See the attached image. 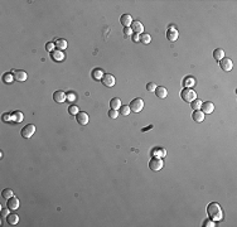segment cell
<instances>
[{"label":"cell","instance_id":"7","mask_svg":"<svg viewBox=\"0 0 237 227\" xmlns=\"http://www.w3.org/2000/svg\"><path fill=\"white\" fill-rule=\"evenodd\" d=\"M220 66H221V68L224 71V72H228L232 70L233 67V64H232V61L230 58H222L220 61Z\"/></svg>","mask_w":237,"mask_h":227},{"label":"cell","instance_id":"20","mask_svg":"<svg viewBox=\"0 0 237 227\" xmlns=\"http://www.w3.org/2000/svg\"><path fill=\"white\" fill-rule=\"evenodd\" d=\"M103 74H105V73H103V71L101 68H96V70L92 71V77H93V80H96V81L102 80Z\"/></svg>","mask_w":237,"mask_h":227},{"label":"cell","instance_id":"19","mask_svg":"<svg viewBox=\"0 0 237 227\" xmlns=\"http://www.w3.org/2000/svg\"><path fill=\"white\" fill-rule=\"evenodd\" d=\"M110 106L112 110H119L121 107V100L119 97H113L111 101H110Z\"/></svg>","mask_w":237,"mask_h":227},{"label":"cell","instance_id":"24","mask_svg":"<svg viewBox=\"0 0 237 227\" xmlns=\"http://www.w3.org/2000/svg\"><path fill=\"white\" fill-rule=\"evenodd\" d=\"M63 53L61 52V51H53L52 52V58L54 59V61H61V59H63Z\"/></svg>","mask_w":237,"mask_h":227},{"label":"cell","instance_id":"11","mask_svg":"<svg viewBox=\"0 0 237 227\" xmlns=\"http://www.w3.org/2000/svg\"><path fill=\"white\" fill-rule=\"evenodd\" d=\"M13 76H14V80L20 81V82H23V81H25V80L28 78L27 72H25V71H20V70L13 71Z\"/></svg>","mask_w":237,"mask_h":227},{"label":"cell","instance_id":"2","mask_svg":"<svg viewBox=\"0 0 237 227\" xmlns=\"http://www.w3.org/2000/svg\"><path fill=\"white\" fill-rule=\"evenodd\" d=\"M181 96H182V99H183L185 102H189V103H191L193 100H196V97H197V93H196V92H194L192 88H188V87H185V88L182 91Z\"/></svg>","mask_w":237,"mask_h":227},{"label":"cell","instance_id":"8","mask_svg":"<svg viewBox=\"0 0 237 227\" xmlns=\"http://www.w3.org/2000/svg\"><path fill=\"white\" fill-rule=\"evenodd\" d=\"M76 119H77V122L80 125H87L88 124V115L83 111H80L77 115H76Z\"/></svg>","mask_w":237,"mask_h":227},{"label":"cell","instance_id":"28","mask_svg":"<svg viewBox=\"0 0 237 227\" xmlns=\"http://www.w3.org/2000/svg\"><path fill=\"white\" fill-rule=\"evenodd\" d=\"M13 191H12V189H4V191H3V193H2V196H3V198H4V200H9V198H12L13 197Z\"/></svg>","mask_w":237,"mask_h":227},{"label":"cell","instance_id":"1","mask_svg":"<svg viewBox=\"0 0 237 227\" xmlns=\"http://www.w3.org/2000/svg\"><path fill=\"white\" fill-rule=\"evenodd\" d=\"M207 213L212 220H216V221L222 220V217H223L222 208L220 207L218 203H216V202H212V203H210L207 206Z\"/></svg>","mask_w":237,"mask_h":227},{"label":"cell","instance_id":"10","mask_svg":"<svg viewBox=\"0 0 237 227\" xmlns=\"http://www.w3.org/2000/svg\"><path fill=\"white\" fill-rule=\"evenodd\" d=\"M201 109H202V112L204 114H212L213 112V110H214V105L211 102V101H207V102H202V106H201Z\"/></svg>","mask_w":237,"mask_h":227},{"label":"cell","instance_id":"40","mask_svg":"<svg viewBox=\"0 0 237 227\" xmlns=\"http://www.w3.org/2000/svg\"><path fill=\"white\" fill-rule=\"evenodd\" d=\"M4 120H5V121H8V120H10V116H9V115H4Z\"/></svg>","mask_w":237,"mask_h":227},{"label":"cell","instance_id":"39","mask_svg":"<svg viewBox=\"0 0 237 227\" xmlns=\"http://www.w3.org/2000/svg\"><path fill=\"white\" fill-rule=\"evenodd\" d=\"M67 99H68V100H71V101H73V100L76 99V96H74L73 93H68V95H67Z\"/></svg>","mask_w":237,"mask_h":227},{"label":"cell","instance_id":"37","mask_svg":"<svg viewBox=\"0 0 237 227\" xmlns=\"http://www.w3.org/2000/svg\"><path fill=\"white\" fill-rule=\"evenodd\" d=\"M203 226H210V227H214L216 225H214V222L213 221H210V220H207V221H204V225Z\"/></svg>","mask_w":237,"mask_h":227},{"label":"cell","instance_id":"35","mask_svg":"<svg viewBox=\"0 0 237 227\" xmlns=\"http://www.w3.org/2000/svg\"><path fill=\"white\" fill-rule=\"evenodd\" d=\"M53 48H54V43H48L45 45V49L49 51V52H53Z\"/></svg>","mask_w":237,"mask_h":227},{"label":"cell","instance_id":"4","mask_svg":"<svg viewBox=\"0 0 237 227\" xmlns=\"http://www.w3.org/2000/svg\"><path fill=\"white\" fill-rule=\"evenodd\" d=\"M144 107V101L141 99H135L132 100L131 103H130V110L134 111V112H140Z\"/></svg>","mask_w":237,"mask_h":227},{"label":"cell","instance_id":"33","mask_svg":"<svg viewBox=\"0 0 237 227\" xmlns=\"http://www.w3.org/2000/svg\"><path fill=\"white\" fill-rule=\"evenodd\" d=\"M4 81H5L6 83H10V82L13 81V77H12V74H9V73H6V74L4 76Z\"/></svg>","mask_w":237,"mask_h":227},{"label":"cell","instance_id":"25","mask_svg":"<svg viewBox=\"0 0 237 227\" xmlns=\"http://www.w3.org/2000/svg\"><path fill=\"white\" fill-rule=\"evenodd\" d=\"M191 106H192V109L196 111V110H201V106H202V101L201 100H193L192 102H191Z\"/></svg>","mask_w":237,"mask_h":227},{"label":"cell","instance_id":"26","mask_svg":"<svg viewBox=\"0 0 237 227\" xmlns=\"http://www.w3.org/2000/svg\"><path fill=\"white\" fill-rule=\"evenodd\" d=\"M130 106H127V105H121V107H120V114L122 116H127L129 114H130Z\"/></svg>","mask_w":237,"mask_h":227},{"label":"cell","instance_id":"9","mask_svg":"<svg viewBox=\"0 0 237 227\" xmlns=\"http://www.w3.org/2000/svg\"><path fill=\"white\" fill-rule=\"evenodd\" d=\"M178 35H179V33L177 32L175 28L174 27H169V29L167 32V38H168V39L170 42H174V41L178 39Z\"/></svg>","mask_w":237,"mask_h":227},{"label":"cell","instance_id":"13","mask_svg":"<svg viewBox=\"0 0 237 227\" xmlns=\"http://www.w3.org/2000/svg\"><path fill=\"white\" fill-rule=\"evenodd\" d=\"M131 31H132V33H135V34H139V33H143L144 32V25L141 24L139 20L138 22H132V24H131Z\"/></svg>","mask_w":237,"mask_h":227},{"label":"cell","instance_id":"5","mask_svg":"<svg viewBox=\"0 0 237 227\" xmlns=\"http://www.w3.org/2000/svg\"><path fill=\"white\" fill-rule=\"evenodd\" d=\"M34 132H35V126L33 124H28L22 129V136L25 139H29Z\"/></svg>","mask_w":237,"mask_h":227},{"label":"cell","instance_id":"31","mask_svg":"<svg viewBox=\"0 0 237 227\" xmlns=\"http://www.w3.org/2000/svg\"><path fill=\"white\" fill-rule=\"evenodd\" d=\"M146 90H148L149 92H155V90H156V85L153 83V82L148 83V85H146Z\"/></svg>","mask_w":237,"mask_h":227},{"label":"cell","instance_id":"14","mask_svg":"<svg viewBox=\"0 0 237 227\" xmlns=\"http://www.w3.org/2000/svg\"><path fill=\"white\" fill-rule=\"evenodd\" d=\"M120 23L124 27H130L132 24V18L130 14H122L120 18Z\"/></svg>","mask_w":237,"mask_h":227},{"label":"cell","instance_id":"21","mask_svg":"<svg viewBox=\"0 0 237 227\" xmlns=\"http://www.w3.org/2000/svg\"><path fill=\"white\" fill-rule=\"evenodd\" d=\"M213 57H214V59L216 61H221L222 58H224V51L223 49H221V48H217V49H214V52H213Z\"/></svg>","mask_w":237,"mask_h":227},{"label":"cell","instance_id":"6","mask_svg":"<svg viewBox=\"0 0 237 227\" xmlns=\"http://www.w3.org/2000/svg\"><path fill=\"white\" fill-rule=\"evenodd\" d=\"M101 81L103 83V86H106V87H112L113 85H115V77H113L112 74H110V73L103 74V77H102Z\"/></svg>","mask_w":237,"mask_h":227},{"label":"cell","instance_id":"23","mask_svg":"<svg viewBox=\"0 0 237 227\" xmlns=\"http://www.w3.org/2000/svg\"><path fill=\"white\" fill-rule=\"evenodd\" d=\"M194 85H196V80H194L193 77H191V76H189V77H187V78L184 80V86H185V87H188V88L193 87Z\"/></svg>","mask_w":237,"mask_h":227},{"label":"cell","instance_id":"36","mask_svg":"<svg viewBox=\"0 0 237 227\" xmlns=\"http://www.w3.org/2000/svg\"><path fill=\"white\" fill-rule=\"evenodd\" d=\"M9 210H10V208H3V210H2V216L3 217H8V214H9Z\"/></svg>","mask_w":237,"mask_h":227},{"label":"cell","instance_id":"12","mask_svg":"<svg viewBox=\"0 0 237 227\" xmlns=\"http://www.w3.org/2000/svg\"><path fill=\"white\" fill-rule=\"evenodd\" d=\"M66 99H67V96H66V93L63 91H56L53 93V100L57 102V103H62L66 101Z\"/></svg>","mask_w":237,"mask_h":227},{"label":"cell","instance_id":"34","mask_svg":"<svg viewBox=\"0 0 237 227\" xmlns=\"http://www.w3.org/2000/svg\"><path fill=\"white\" fill-rule=\"evenodd\" d=\"M124 33H125V35H131V34H132L131 28H130V27H125V28H124Z\"/></svg>","mask_w":237,"mask_h":227},{"label":"cell","instance_id":"29","mask_svg":"<svg viewBox=\"0 0 237 227\" xmlns=\"http://www.w3.org/2000/svg\"><path fill=\"white\" fill-rule=\"evenodd\" d=\"M68 112L71 114V115H77V114L80 112L78 111V106H76V105H71L68 107Z\"/></svg>","mask_w":237,"mask_h":227},{"label":"cell","instance_id":"27","mask_svg":"<svg viewBox=\"0 0 237 227\" xmlns=\"http://www.w3.org/2000/svg\"><path fill=\"white\" fill-rule=\"evenodd\" d=\"M140 41H141V43H144V44H149L150 41H151V37L149 34H146V33H143L140 35Z\"/></svg>","mask_w":237,"mask_h":227},{"label":"cell","instance_id":"18","mask_svg":"<svg viewBox=\"0 0 237 227\" xmlns=\"http://www.w3.org/2000/svg\"><path fill=\"white\" fill-rule=\"evenodd\" d=\"M6 221H8L9 225L14 226V225H18V222H19V217H18V214H15V213H9Z\"/></svg>","mask_w":237,"mask_h":227},{"label":"cell","instance_id":"15","mask_svg":"<svg viewBox=\"0 0 237 227\" xmlns=\"http://www.w3.org/2000/svg\"><path fill=\"white\" fill-rule=\"evenodd\" d=\"M192 117L196 122H202L204 120V114L201 111V110H196L193 114H192Z\"/></svg>","mask_w":237,"mask_h":227},{"label":"cell","instance_id":"22","mask_svg":"<svg viewBox=\"0 0 237 227\" xmlns=\"http://www.w3.org/2000/svg\"><path fill=\"white\" fill-rule=\"evenodd\" d=\"M54 45L58 49H66V48H67V42H66L64 39H57L56 43H54Z\"/></svg>","mask_w":237,"mask_h":227},{"label":"cell","instance_id":"16","mask_svg":"<svg viewBox=\"0 0 237 227\" xmlns=\"http://www.w3.org/2000/svg\"><path fill=\"white\" fill-rule=\"evenodd\" d=\"M8 207L10 208V210H16V208L19 207V200L14 196L12 198H9L8 200Z\"/></svg>","mask_w":237,"mask_h":227},{"label":"cell","instance_id":"32","mask_svg":"<svg viewBox=\"0 0 237 227\" xmlns=\"http://www.w3.org/2000/svg\"><path fill=\"white\" fill-rule=\"evenodd\" d=\"M107 114H109V117H111V119H116V117L119 116V111H117V110H112V109H111Z\"/></svg>","mask_w":237,"mask_h":227},{"label":"cell","instance_id":"3","mask_svg":"<svg viewBox=\"0 0 237 227\" xmlns=\"http://www.w3.org/2000/svg\"><path fill=\"white\" fill-rule=\"evenodd\" d=\"M163 165H164V163H163L162 158H158V157L153 158L149 162V168L153 170V172H158V170H160L163 168Z\"/></svg>","mask_w":237,"mask_h":227},{"label":"cell","instance_id":"30","mask_svg":"<svg viewBox=\"0 0 237 227\" xmlns=\"http://www.w3.org/2000/svg\"><path fill=\"white\" fill-rule=\"evenodd\" d=\"M13 119H14L15 121H18V122H20V121L23 120V115H22V112H20V111L14 112V114H13Z\"/></svg>","mask_w":237,"mask_h":227},{"label":"cell","instance_id":"38","mask_svg":"<svg viewBox=\"0 0 237 227\" xmlns=\"http://www.w3.org/2000/svg\"><path fill=\"white\" fill-rule=\"evenodd\" d=\"M139 39H140L139 34H134V35H132V41H134V42H139Z\"/></svg>","mask_w":237,"mask_h":227},{"label":"cell","instance_id":"17","mask_svg":"<svg viewBox=\"0 0 237 227\" xmlns=\"http://www.w3.org/2000/svg\"><path fill=\"white\" fill-rule=\"evenodd\" d=\"M155 95H156L159 99H165V97L168 96V91H167L165 87L159 86V87H156V90H155Z\"/></svg>","mask_w":237,"mask_h":227}]
</instances>
